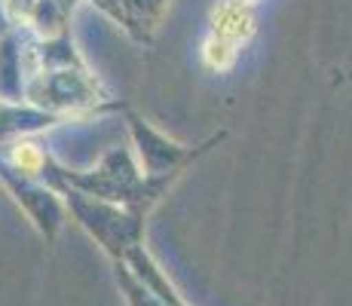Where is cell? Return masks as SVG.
<instances>
[{"label": "cell", "instance_id": "277c9868", "mask_svg": "<svg viewBox=\"0 0 352 306\" xmlns=\"http://www.w3.org/2000/svg\"><path fill=\"white\" fill-rule=\"evenodd\" d=\"M239 3H252V0H239Z\"/></svg>", "mask_w": 352, "mask_h": 306}, {"label": "cell", "instance_id": "3957f363", "mask_svg": "<svg viewBox=\"0 0 352 306\" xmlns=\"http://www.w3.org/2000/svg\"><path fill=\"white\" fill-rule=\"evenodd\" d=\"M16 162L22 168H37L40 166V153L34 151V147H22V151L16 153Z\"/></svg>", "mask_w": 352, "mask_h": 306}, {"label": "cell", "instance_id": "7a4b0ae2", "mask_svg": "<svg viewBox=\"0 0 352 306\" xmlns=\"http://www.w3.org/2000/svg\"><path fill=\"white\" fill-rule=\"evenodd\" d=\"M202 56H206L208 67H214V71H227V67L233 65V58H236V50H233V43H227V40L212 37L206 43V50H202Z\"/></svg>", "mask_w": 352, "mask_h": 306}, {"label": "cell", "instance_id": "6da1fadb", "mask_svg": "<svg viewBox=\"0 0 352 306\" xmlns=\"http://www.w3.org/2000/svg\"><path fill=\"white\" fill-rule=\"evenodd\" d=\"M212 25H214V37L227 40V43H242L254 34V16L248 10V3L239 0H227L218 10L212 12Z\"/></svg>", "mask_w": 352, "mask_h": 306}]
</instances>
